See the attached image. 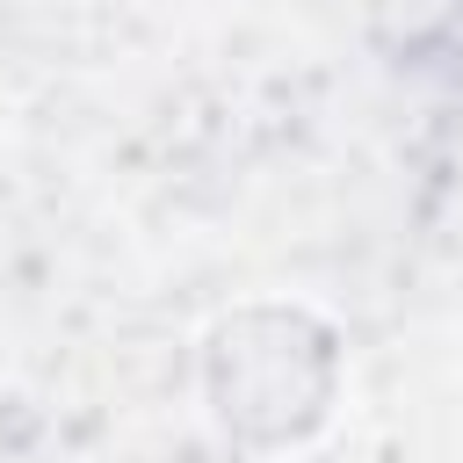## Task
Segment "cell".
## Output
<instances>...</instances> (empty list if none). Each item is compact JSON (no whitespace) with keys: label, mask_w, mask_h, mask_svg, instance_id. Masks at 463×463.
<instances>
[{"label":"cell","mask_w":463,"mask_h":463,"mask_svg":"<svg viewBox=\"0 0 463 463\" xmlns=\"http://www.w3.org/2000/svg\"><path fill=\"white\" fill-rule=\"evenodd\" d=\"M333 333L311 311H239L210 333V398L217 420L246 441H297L333 405Z\"/></svg>","instance_id":"obj_1"}]
</instances>
